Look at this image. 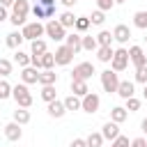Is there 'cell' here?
Instances as JSON below:
<instances>
[{"instance_id": "40", "label": "cell", "mask_w": 147, "mask_h": 147, "mask_svg": "<svg viewBox=\"0 0 147 147\" xmlns=\"http://www.w3.org/2000/svg\"><path fill=\"white\" fill-rule=\"evenodd\" d=\"M136 80H138V83H142V85L147 83V64H145V67H138V69H136Z\"/></svg>"}, {"instance_id": "36", "label": "cell", "mask_w": 147, "mask_h": 147, "mask_svg": "<svg viewBox=\"0 0 147 147\" xmlns=\"http://www.w3.org/2000/svg\"><path fill=\"white\" fill-rule=\"evenodd\" d=\"M9 96H11V85L2 78V80H0V101H5V99H9Z\"/></svg>"}, {"instance_id": "42", "label": "cell", "mask_w": 147, "mask_h": 147, "mask_svg": "<svg viewBox=\"0 0 147 147\" xmlns=\"http://www.w3.org/2000/svg\"><path fill=\"white\" fill-rule=\"evenodd\" d=\"M115 7V0H96V9H101V11H110Z\"/></svg>"}, {"instance_id": "21", "label": "cell", "mask_w": 147, "mask_h": 147, "mask_svg": "<svg viewBox=\"0 0 147 147\" xmlns=\"http://www.w3.org/2000/svg\"><path fill=\"white\" fill-rule=\"evenodd\" d=\"M126 117H129V110H126V108H122V106H115V108H110V119H113V122L122 124Z\"/></svg>"}, {"instance_id": "35", "label": "cell", "mask_w": 147, "mask_h": 147, "mask_svg": "<svg viewBox=\"0 0 147 147\" xmlns=\"http://www.w3.org/2000/svg\"><path fill=\"white\" fill-rule=\"evenodd\" d=\"M53 67H55V55L46 51V53L41 55V69H53Z\"/></svg>"}, {"instance_id": "14", "label": "cell", "mask_w": 147, "mask_h": 147, "mask_svg": "<svg viewBox=\"0 0 147 147\" xmlns=\"http://www.w3.org/2000/svg\"><path fill=\"white\" fill-rule=\"evenodd\" d=\"M64 41H67V46L74 51V55L83 51V34H78V32H71V34H67V37H64Z\"/></svg>"}, {"instance_id": "27", "label": "cell", "mask_w": 147, "mask_h": 147, "mask_svg": "<svg viewBox=\"0 0 147 147\" xmlns=\"http://www.w3.org/2000/svg\"><path fill=\"white\" fill-rule=\"evenodd\" d=\"M60 25L62 28H74V23H76V16H74V11H64V14H60Z\"/></svg>"}, {"instance_id": "41", "label": "cell", "mask_w": 147, "mask_h": 147, "mask_svg": "<svg viewBox=\"0 0 147 147\" xmlns=\"http://www.w3.org/2000/svg\"><path fill=\"white\" fill-rule=\"evenodd\" d=\"M110 147H129V138L119 133V136H117L115 140H110Z\"/></svg>"}, {"instance_id": "5", "label": "cell", "mask_w": 147, "mask_h": 147, "mask_svg": "<svg viewBox=\"0 0 147 147\" xmlns=\"http://www.w3.org/2000/svg\"><path fill=\"white\" fill-rule=\"evenodd\" d=\"M117 85H119V76H117V71H113V69H106V71H101V87H103V92H117Z\"/></svg>"}, {"instance_id": "43", "label": "cell", "mask_w": 147, "mask_h": 147, "mask_svg": "<svg viewBox=\"0 0 147 147\" xmlns=\"http://www.w3.org/2000/svg\"><path fill=\"white\" fill-rule=\"evenodd\" d=\"M131 147H147V140L145 138H136V140H131Z\"/></svg>"}, {"instance_id": "48", "label": "cell", "mask_w": 147, "mask_h": 147, "mask_svg": "<svg viewBox=\"0 0 147 147\" xmlns=\"http://www.w3.org/2000/svg\"><path fill=\"white\" fill-rule=\"evenodd\" d=\"M140 129H142V131H145V133H147V117H145V119H142V122H140Z\"/></svg>"}, {"instance_id": "20", "label": "cell", "mask_w": 147, "mask_h": 147, "mask_svg": "<svg viewBox=\"0 0 147 147\" xmlns=\"http://www.w3.org/2000/svg\"><path fill=\"white\" fill-rule=\"evenodd\" d=\"M90 92V87H87V80H71V94H76V96H85Z\"/></svg>"}, {"instance_id": "18", "label": "cell", "mask_w": 147, "mask_h": 147, "mask_svg": "<svg viewBox=\"0 0 147 147\" xmlns=\"http://www.w3.org/2000/svg\"><path fill=\"white\" fill-rule=\"evenodd\" d=\"M67 113V108H64V101H57V99H53V101H48V115L51 117H62Z\"/></svg>"}, {"instance_id": "9", "label": "cell", "mask_w": 147, "mask_h": 147, "mask_svg": "<svg viewBox=\"0 0 147 147\" xmlns=\"http://www.w3.org/2000/svg\"><path fill=\"white\" fill-rule=\"evenodd\" d=\"M99 106H101V99H99L96 92H87V94L80 99V110H85V113H90V115L96 113Z\"/></svg>"}, {"instance_id": "13", "label": "cell", "mask_w": 147, "mask_h": 147, "mask_svg": "<svg viewBox=\"0 0 147 147\" xmlns=\"http://www.w3.org/2000/svg\"><path fill=\"white\" fill-rule=\"evenodd\" d=\"M113 39L119 41V44H126V41L131 39V30H129V25H124V23L115 25V30H113Z\"/></svg>"}, {"instance_id": "32", "label": "cell", "mask_w": 147, "mask_h": 147, "mask_svg": "<svg viewBox=\"0 0 147 147\" xmlns=\"http://www.w3.org/2000/svg\"><path fill=\"white\" fill-rule=\"evenodd\" d=\"M99 48V44H96V37H92V34H85L83 37V51H96Z\"/></svg>"}, {"instance_id": "23", "label": "cell", "mask_w": 147, "mask_h": 147, "mask_svg": "<svg viewBox=\"0 0 147 147\" xmlns=\"http://www.w3.org/2000/svg\"><path fill=\"white\" fill-rule=\"evenodd\" d=\"M14 122H18L21 126H23V124H28V122H30V110L18 106V108L14 110Z\"/></svg>"}, {"instance_id": "10", "label": "cell", "mask_w": 147, "mask_h": 147, "mask_svg": "<svg viewBox=\"0 0 147 147\" xmlns=\"http://www.w3.org/2000/svg\"><path fill=\"white\" fill-rule=\"evenodd\" d=\"M129 62H131L136 69L147 64V55H145L142 46H131V48H129Z\"/></svg>"}, {"instance_id": "46", "label": "cell", "mask_w": 147, "mask_h": 147, "mask_svg": "<svg viewBox=\"0 0 147 147\" xmlns=\"http://www.w3.org/2000/svg\"><path fill=\"white\" fill-rule=\"evenodd\" d=\"M60 2H62V5H64V7H74V5H76V2H78V0H60Z\"/></svg>"}, {"instance_id": "45", "label": "cell", "mask_w": 147, "mask_h": 147, "mask_svg": "<svg viewBox=\"0 0 147 147\" xmlns=\"http://www.w3.org/2000/svg\"><path fill=\"white\" fill-rule=\"evenodd\" d=\"M7 18H9V14H7V7H2V5H0V23H2V21H7Z\"/></svg>"}, {"instance_id": "28", "label": "cell", "mask_w": 147, "mask_h": 147, "mask_svg": "<svg viewBox=\"0 0 147 147\" xmlns=\"http://www.w3.org/2000/svg\"><path fill=\"white\" fill-rule=\"evenodd\" d=\"M64 108H67V110H80V96L69 94V96L64 99Z\"/></svg>"}, {"instance_id": "50", "label": "cell", "mask_w": 147, "mask_h": 147, "mask_svg": "<svg viewBox=\"0 0 147 147\" xmlns=\"http://www.w3.org/2000/svg\"><path fill=\"white\" fill-rule=\"evenodd\" d=\"M122 2H126V0H115V5H122Z\"/></svg>"}, {"instance_id": "19", "label": "cell", "mask_w": 147, "mask_h": 147, "mask_svg": "<svg viewBox=\"0 0 147 147\" xmlns=\"http://www.w3.org/2000/svg\"><path fill=\"white\" fill-rule=\"evenodd\" d=\"M117 94H119L122 99H129V96H133V94H136V90H133V83H131V80H119V85H117Z\"/></svg>"}, {"instance_id": "11", "label": "cell", "mask_w": 147, "mask_h": 147, "mask_svg": "<svg viewBox=\"0 0 147 147\" xmlns=\"http://www.w3.org/2000/svg\"><path fill=\"white\" fill-rule=\"evenodd\" d=\"M55 64H60V67H67L71 60H74V51L64 44V46H60V48H55Z\"/></svg>"}, {"instance_id": "39", "label": "cell", "mask_w": 147, "mask_h": 147, "mask_svg": "<svg viewBox=\"0 0 147 147\" xmlns=\"http://www.w3.org/2000/svg\"><path fill=\"white\" fill-rule=\"evenodd\" d=\"M126 101V110L129 113H136L138 108H140V99H136V96H129V99H124Z\"/></svg>"}, {"instance_id": "22", "label": "cell", "mask_w": 147, "mask_h": 147, "mask_svg": "<svg viewBox=\"0 0 147 147\" xmlns=\"http://www.w3.org/2000/svg\"><path fill=\"white\" fill-rule=\"evenodd\" d=\"M21 41H23V34H21L18 30L9 32V34H7V39H5V44H7L9 48H18V46H21Z\"/></svg>"}, {"instance_id": "44", "label": "cell", "mask_w": 147, "mask_h": 147, "mask_svg": "<svg viewBox=\"0 0 147 147\" xmlns=\"http://www.w3.org/2000/svg\"><path fill=\"white\" fill-rule=\"evenodd\" d=\"M71 147H87V142H85V138H76L71 142Z\"/></svg>"}, {"instance_id": "31", "label": "cell", "mask_w": 147, "mask_h": 147, "mask_svg": "<svg viewBox=\"0 0 147 147\" xmlns=\"http://www.w3.org/2000/svg\"><path fill=\"white\" fill-rule=\"evenodd\" d=\"M110 41H113V32L101 30V32L96 34V44H99V46H110Z\"/></svg>"}, {"instance_id": "6", "label": "cell", "mask_w": 147, "mask_h": 147, "mask_svg": "<svg viewBox=\"0 0 147 147\" xmlns=\"http://www.w3.org/2000/svg\"><path fill=\"white\" fill-rule=\"evenodd\" d=\"M129 67V51L126 48H117L115 53H113V60H110V69L113 71H124Z\"/></svg>"}, {"instance_id": "3", "label": "cell", "mask_w": 147, "mask_h": 147, "mask_svg": "<svg viewBox=\"0 0 147 147\" xmlns=\"http://www.w3.org/2000/svg\"><path fill=\"white\" fill-rule=\"evenodd\" d=\"M55 0H37V5L32 7V14H34V18L39 21V18H51L53 14H55Z\"/></svg>"}, {"instance_id": "17", "label": "cell", "mask_w": 147, "mask_h": 147, "mask_svg": "<svg viewBox=\"0 0 147 147\" xmlns=\"http://www.w3.org/2000/svg\"><path fill=\"white\" fill-rule=\"evenodd\" d=\"M37 83H39V85H55V83H57V74H55L53 69H41Z\"/></svg>"}, {"instance_id": "7", "label": "cell", "mask_w": 147, "mask_h": 147, "mask_svg": "<svg viewBox=\"0 0 147 147\" xmlns=\"http://www.w3.org/2000/svg\"><path fill=\"white\" fill-rule=\"evenodd\" d=\"M21 34H23V39H30V41L41 39V34H44V23H39V21L25 23V25H23V30H21Z\"/></svg>"}, {"instance_id": "24", "label": "cell", "mask_w": 147, "mask_h": 147, "mask_svg": "<svg viewBox=\"0 0 147 147\" xmlns=\"http://www.w3.org/2000/svg\"><path fill=\"white\" fill-rule=\"evenodd\" d=\"M133 25L140 30H147V9H140L133 14Z\"/></svg>"}, {"instance_id": "26", "label": "cell", "mask_w": 147, "mask_h": 147, "mask_svg": "<svg viewBox=\"0 0 147 147\" xmlns=\"http://www.w3.org/2000/svg\"><path fill=\"white\" fill-rule=\"evenodd\" d=\"M48 48H46V41L44 39H34L32 46H30V55H44Z\"/></svg>"}, {"instance_id": "49", "label": "cell", "mask_w": 147, "mask_h": 147, "mask_svg": "<svg viewBox=\"0 0 147 147\" xmlns=\"http://www.w3.org/2000/svg\"><path fill=\"white\" fill-rule=\"evenodd\" d=\"M142 96L147 99V83H145V90H142Z\"/></svg>"}, {"instance_id": "1", "label": "cell", "mask_w": 147, "mask_h": 147, "mask_svg": "<svg viewBox=\"0 0 147 147\" xmlns=\"http://www.w3.org/2000/svg\"><path fill=\"white\" fill-rule=\"evenodd\" d=\"M28 14H30V2H28V0H14L9 21H11L16 28H18V25H25V23H28Z\"/></svg>"}, {"instance_id": "15", "label": "cell", "mask_w": 147, "mask_h": 147, "mask_svg": "<svg viewBox=\"0 0 147 147\" xmlns=\"http://www.w3.org/2000/svg\"><path fill=\"white\" fill-rule=\"evenodd\" d=\"M101 136H103V140H115L117 136H119V124L117 122H106L103 124V129H101Z\"/></svg>"}, {"instance_id": "4", "label": "cell", "mask_w": 147, "mask_h": 147, "mask_svg": "<svg viewBox=\"0 0 147 147\" xmlns=\"http://www.w3.org/2000/svg\"><path fill=\"white\" fill-rule=\"evenodd\" d=\"M44 34L51 37L53 41H62V39L67 37V28H62L57 18H51V21L44 25Z\"/></svg>"}, {"instance_id": "33", "label": "cell", "mask_w": 147, "mask_h": 147, "mask_svg": "<svg viewBox=\"0 0 147 147\" xmlns=\"http://www.w3.org/2000/svg\"><path fill=\"white\" fill-rule=\"evenodd\" d=\"M14 62L23 69V67H30V55L28 53H23V51H16V55H14Z\"/></svg>"}, {"instance_id": "34", "label": "cell", "mask_w": 147, "mask_h": 147, "mask_svg": "<svg viewBox=\"0 0 147 147\" xmlns=\"http://www.w3.org/2000/svg\"><path fill=\"white\" fill-rule=\"evenodd\" d=\"M41 99L48 103L55 99V85H41Z\"/></svg>"}, {"instance_id": "12", "label": "cell", "mask_w": 147, "mask_h": 147, "mask_svg": "<svg viewBox=\"0 0 147 147\" xmlns=\"http://www.w3.org/2000/svg\"><path fill=\"white\" fill-rule=\"evenodd\" d=\"M5 138L11 140V142L21 140V138H23V129H21V124H18V122H9V124H5Z\"/></svg>"}, {"instance_id": "25", "label": "cell", "mask_w": 147, "mask_h": 147, "mask_svg": "<svg viewBox=\"0 0 147 147\" xmlns=\"http://www.w3.org/2000/svg\"><path fill=\"white\" fill-rule=\"evenodd\" d=\"M113 53H115V51H113L110 46H99V48H96L99 62H110V60H113Z\"/></svg>"}, {"instance_id": "2", "label": "cell", "mask_w": 147, "mask_h": 147, "mask_svg": "<svg viewBox=\"0 0 147 147\" xmlns=\"http://www.w3.org/2000/svg\"><path fill=\"white\" fill-rule=\"evenodd\" d=\"M11 96H14L16 106H21V108H30V106H32V94H30V90H28L25 83L14 85V87H11Z\"/></svg>"}, {"instance_id": "47", "label": "cell", "mask_w": 147, "mask_h": 147, "mask_svg": "<svg viewBox=\"0 0 147 147\" xmlns=\"http://www.w3.org/2000/svg\"><path fill=\"white\" fill-rule=\"evenodd\" d=\"M0 5H2V7H11V5H14V0H0Z\"/></svg>"}, {"instance_id": "16", "label": "cell", "mask_w": 147, "mask_h": 147, "mask_svg": "<svg viewBox=\"0 0 147 147\" xmlns=\"http://www.w3.org/2000/svg\"><path fill=\"white\" fill-rule=\"evenodd\" d=\"M37 78H39V69H34L32 64H30V67H23V71H21V80H23L25 85L37 83Z\"/></svg>"}, {"instance_id": "29", "label": "cell", "mask_w": 147, "mask_h": 147, "mask_svg": "<svg viewBox=\"0 0 147 147\" xmlns=\"http://www.w3.org/2000/svg\"><path fill=\"white\" fill-rule=\"evenodd\" d=\"M85 142H87V147H101V145H103V136H101V131H99V133H96V131L90 133V136L85 138Z\"/></svg>"}, {"instance_id": "30", "label": "cell", "mask_w": 147, "mask_h": 147, "mask_svg": "<svg viewBox=\"0 0 147 147\" xmlns=\"http://www.w3.org/2000/svg\"><path fill=\"white\" fill-rule=\"evenodd\" d=\"M90 25H92V23H90V16H76V23H74V28H76L78 32H85Z\"/></svg>"}, {"instance_id": "8", "label": "cell", "mask_w": 147, "mask_h": 147, "mask_svg": "<svg viewBox=\"0 0 147 147\" xmlns=\"http://www.w3.org/2000/svg\"><path fill=\"white\" fill-rule=\"evenodd\" d=\"M92 74H94V64H92V62H80V64L74 67L71 80H90Z\"/></svg>"}, {"instance_id": "37", "label": "cell", "mask_w": 147, "mask_h": 147, "mask_svg": "<svg viewBox=\"0 0 147 147\" xmlns=\"http://www.w3.org/2000/svg\"><path fill=\"white\" fill-rule=\"evenodd\" d=\"M103 21H106V14H103L101 9L92 11V16H90V23H92V25H103Z\"/></svg>"}, {"instance_id": "38", "label": "cell", "mask_w": 147, "mask_h": 147, "mask_svg": "<svg viewBox=\"0 0 147 147\" xmlns=\"http://www.w3.org/2000/svg\"><path fill=\"white\" fill-rule=\"evenodd\" d=\"M9 74H11V62H9L7 57H0V76L7 78Z\"/></svg>"}, {"instance_id": "51", "label": "cell", "mask_w": 147, "mask_h": 147, "mask_svg": "<svg viewBox=\"0 0 147 147\" xmlns=\"http://www.w3.org/2000/svg\"><path fill=\"white\" fill-rule=\"evenodd\" d=\"M145 41H147V34H145Z\"/></svg>"}]
</instances>
